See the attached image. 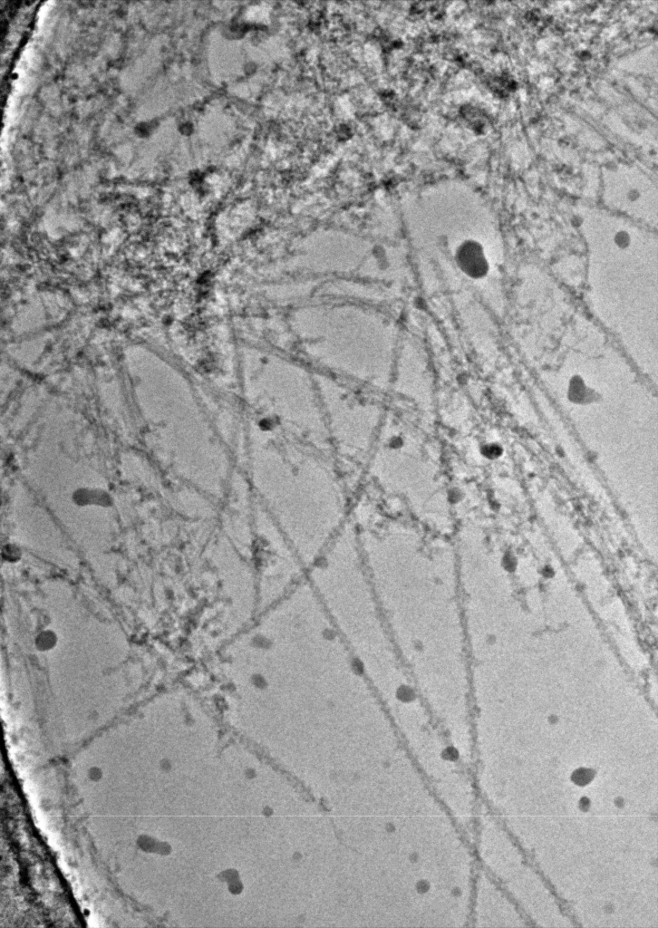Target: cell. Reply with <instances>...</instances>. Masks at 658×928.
<instances>
[{"label":"cell","mask_w":658,"mask_h":928,"mask_svg":"<svg viewBox=\"0 0 658 928\" xmlns=\"http://www.w3.org/2000/svg\"><path fill=\"white\" fill-rule=\"evenodd\" d=\"M455 261L460 270L472 279H481L489 271V261L484 246L475 239H465L455 251Z\"/></svg>","instance_id":"3957f363"},{"label":"cell","mask_w":658,"mask_h":928,"mask_svg":"<svg viewBox=\"0 0 658 928\" xmlns=\"http://www.w3.org/2000/svg\"><path fill=\"white\" fill-rule=\"evenodd\" d=\"M370 473L388 494L400 497L420 522L435 531L448 526L447 497L438 458L424 437L398 417H384Z\"/></svg>","instance_id":"6da1fadb"},{"label":"cell","mask_w":658,"mask_h":928,"mask_svg":"<svg viewBox=\"0 0 658 928\" xmlns=\"http://www.w3.org/2000/svg\"><path fill=\"white\" fill-rule=\"evenodd\" d=\"M323 403L341 453L354 460L363 459L373 449L382 427V408L350 395Z\"/></svg>","instance_id":"7a4b0ae2"}]
</instances>
